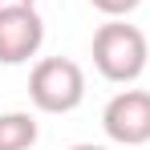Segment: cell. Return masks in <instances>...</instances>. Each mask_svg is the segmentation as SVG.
<instances>
[{
    "instance_id": "cell-2",
    "label": "cell",
    "mask_w": 150,
    "mask_h": 150,
    "mask_svg": "<svg viewBox=\"0 0 150 150\" xmlns=\"http://www.w3.org/2000/svg\"><path fill=\"white\" fill-rule=\"evenodd\" d=\"M28 101L41 114H73L85 101V73L69 57H41L28 73Z\"/></svg>"
},
{
    "instance_id": "cell-6",
    "label": "cell",
    "mask_w": 150,
    "mask_h": 150,
    "mask_svg": "<svg viewBox=\"0 0 150 150\" xmlns=\"http://www.w3.org/2000/svg\"><path fill=\"white\" fill-rule=\"evenodd\" d=\"M93 8H98L101 16H110V21H118V16H130L142 0H89Z\"/></svg>"
},
{
    "instance_id": "cell-8",
    "label": "cell",
    "mask_w": 150,
    "mask_h": 150,
    "mask_svg": "<svg viewBox=\"0 0 150 150\" xmlns=\"http://www.w3.org/2000/svg\"><path fill=\"white\" fill-rule=\"evenodd\" d=\"M69 150H105V146H98V142H77V146H69Z\"/></svg>"
},
{
    "instance_id": "cell-5",
    "label": "cell",
    "mask_w": 150,
    "mask_h": 150,
    "mask_svg": "<svg viewBox=\"0 0 150 150\" xmlns=\"http://www.w3.org/2000/svg\"><path fill=\"white\" fill-rule=\"evenodd\" d=\"M41 130H37V118L25 114V110H8L0 114V150H28L37 146Z\"/></svg>"
},
{
    "instance_id": "cell-1",
    "label": "cell",
    "mask_w": 150,
    "mask_h": 150,
    "mask_svg": "<svg viewBox=\"0 0 150 150\" xmlns=\"http://www.w3.org/2000/svg\"><path fill=\"white\" fill-rule=\"evenodd\" d=\"M93 69H98L105 81L114 85H130L146 73V61H150V45H146V33L138 25H126V16L118 21H105V25L93 33Z\"/></svg>"
},
{
    "instance_id": "cell-7",
    "label": "cell",
    "mask_w": 150,
    "mask_h": 150,
    "mask_svg": "<svg viewBox=\"0 0 150 150\" xmlns=\"http://www.w3.org/2000/svg\"><path fill=\"white\" fill-rule=\"evenodd\" d=\"M8 8H37V0H0V12H8Z\"/></svg>"
},
{
    "instance_id": "cell-3",
    "label": "cell",
    "mask_w": 150,
    "mask_h": 150,
    "mask_svg": "<svg viewBox=\"0 0 150 150\" xmlns=\"http://www.w3.org/2000/svg\"><path fill=\"white\" fill-rule=\"evenodd\" d=\"M101 130L118 146H146L150 142V93L146 89H122L105 101Z\"/></svg>"
},
{
    "instance_id": "cell-4",
    "label": "cell",
    "mask_w": 150,
    "mask_h": 150,
    "mask_svg": "<svg viewBox=\"0 0 150 150\" xmlns=\"http://www.w3.org/2000/svg\"><path fill=\"white\" fill-rule=\"evenodd\" d=\"M45 45V21L37 8L0 12V65H25Z\"/></svg>"
}]
</instances>
